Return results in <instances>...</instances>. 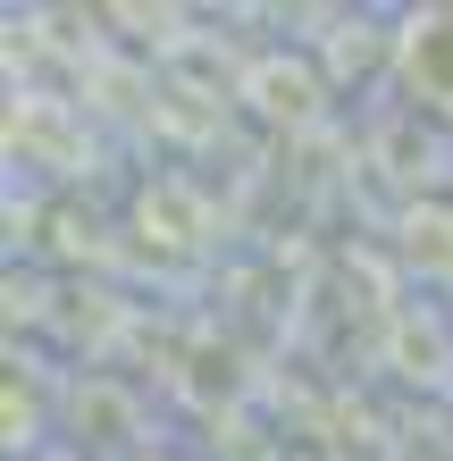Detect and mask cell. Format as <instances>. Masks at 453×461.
Here are the masks:
<instances>
[{"label": "cell", "mask_w": 453, "mask_h": 461, "mask_svg": "<svg viewBox=\"0 0 453 461\" xmlns=\"http://www.w3.org/2000/svg\"><path fill=\"white\" fill-rule=\"evenodd\" d=\"M403 76L429 110H453V9H429L403 34Z\"/></svg>", "instance_id": "6da1fadb"}]
</instances>
